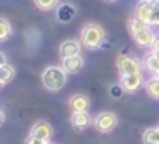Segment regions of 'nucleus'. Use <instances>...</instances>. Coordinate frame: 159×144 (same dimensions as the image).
I'll return each instance as SVG.
<instances>
[{
	"label": "nucleus",
	"mask_w": 159,
	"mask_h": 144,
	"mask_svg": "<svg viewBox=\"0 0 159 144\" xmlns=\"http://www.w3.org/2000/svg\"><path fill=\"white\" fill-rule=\"evenodd\" d=\"M69 105L72 112H87L89 110V98L86 94H74L70 96Z\"/></svg>",
	"instance_id": "nucleus-12"
},
{
	"label": "nucleus",
	"mask_w": 159,
	"mask_h": 144,
	"mask_svg": "<svg viewBox=\"0 0 159 144\" xmlns=\"http://www.w3.org/2000/svg\"><path fill=\"white\" fill-rule=\"evenodd\" d=\"M142 141L144 144H159V132L157 129H147L142 134Z\"/></svg>",
	"instance_id": "nucleus-17"
},
{
	"label": "nucleus",
	"mask_w": 159,
	"mask_h": 144,
	"mask_svg": "<svg viewBox=\"0 0 159 144\" xmlns=\"http://www.w3.org/2000/svg\"><path fill=\"white\" fill-rule=\"evenodd\" d=\"M144 67L147 69L151 74H156V75H159V57L156 53H147L144 57Z\"/></svg>",
	"instance_id": "nucleus-13"
},
{
	"label": "nucleus",
	"mask_w": 159,
	"mask_h": 144,
	"mask_svg": "<svg viewBox=\"0 0 159 144\" xmlns=\"http://www.w3.org/2000/svg\"><path fill=\"white\" fill-rule=\"evenodd\" d=\"M80 43L75 40H67L60 45V57L62 58H69L74 55H80Z\"/></svg>",
	"instance_id": "nucleus-11"
},
{
	"label": "nucleus",
	"mask_w": 159,
	"mask_h": 144,
	"mask_svg": "<svg viewBox=\"0 0 159 144\" xmlns=\"http://www.w3.org/2000/svg\"><path fill=\"white\" fill-rule=\"evenodd\" d=\"M157 132H159V127H157Z\"/></svg>",
	"instance_id": "nucleus-28"
},
{
	"label": "nucleus",
	"mask_w": 159,
	"mask_h": 144,
	"mask_svg": "<svg viewBox=\"0 0 159 144\" xmlns=\"http://www.w3.org/2000/svg\"><path fill=\"white\" fill-rule=\"evenodd\" d=\"M116 123H118V118L113 112H101L96 117V120H94V127L103 134L111 132L116 127Z\"/></svg>",
	"instance_id": "nucleus-4"
},
{
	"label": "nucleus",
	"mask_w": 159,
	"mask_h": 144,
	"mask_svg": "<svg viewBox=\"0 0 159 144\" xmlns=\"http://www.w3.org/2000/svg\"><path fill=\"white\" fill-rule=\"evenodd\" d=\"M145 27H149V24H147V22H144V21H140V19H137L135 16L132 17L130 22H128V29H130V33H132V34L139 33V31L145 29Z\"/></svg>",
	"instance_id": "nucleus-18"
},
{
	"label": "nucleus",
	"mask_w": 159,
	"mask_h": 144,
	"mask_svg": "<svg viewBox=\"0 0 159 144\" xmlns=\"http://www.w3.org/2000/svg\"><path fill=\"white\" fill-rule=\"evenodd\" d=\"M41 79H43V84H45L46 89H50V91H60L67 82V70L63 67L52 65V67H46L43 70Z\"/></svg>",
	"instance_id": "nucleus-1"
},
{
	"label": "nucleus",
	"mask_w": 159,
	"mask_h": 144,
	"mask_svg": "<svg viewBox=\"0 0 159 144\" xmlns=\"http://www.w3.org/2000/svg\"><path fill=\"white\" fill-rule=\"evenodd\" d=\"M132 36H134L135 43H137L139 46H142V48H151L152 45H154L156 38H157L151 27H145V29L139 31V33H135V34H132Z\"/></svg>",
	"instance_id": "nucleus-6"
},
{
	"label": "nucleus",
	"mask_w": 159,
	"mask_h": 144,
	"mask_svg": "<svg viewBox=\"0 0 159 144\" xmlns=\"http://www.w3.org/2000/svg\"><path fill=\"white\" fill-rule=\"evenodd\" d=\"M14 75H16V69L12 65H9V64L2 65V69H0V86L9 84L14 79Z\"/></svg>",
	"instance_id": "nucleus-15"
},
{
	"label": "nucleus",
	"mask_w": 159,
	"mask_h": 144,
	"mask_svg": "<svg viewBox=\"0 0 159 144\" xmlns=\"http://www.w3.org/2000/svg\"><path fill=\"white\" fill-rule=\"evenodd\" d=\"M116 67L120 75H127V74H137L140 72V62L135 57H130V55H120L116 60Z\"/></svg>",
	"instance_id": "nucleus-3"
},
{
	"label": "nucleus",
	"mask_w": 159,
	"mask_h": 144,
	"mask_svg": "<svg viewBox=\"0 0 159 144\" xmlns=\"http://www.w3.org/2000/svg\"><path fill=\"white\" fill-rule=\"evenodd\" d=\"M104 38H106V33L98 24L91 22V24H86L82 27V45L86 48H91V50L98 48L104 41Z\"/></svg>",
	"instance_id": "nucleus-2"
},
{
	"label": "nucleus",
	"mask_w": 159,
	"mask_h": 144,
	"mask_svg": "<svg viewBox=\"0 0 159 144\" xmlns=\"http://www.w3.org/2000/svg\"><path fill=\"white\" fill-rule=\"evenodd\" d=\"M57 16H58V19L62 21V22H69V21L74 19V16H75V7L70 5V3H63V5L58 7Z\"/></svg>",
	"instance_id": "nucleus-14"
},
{
	"label": "nucleus",
	"mask_w": 159,
	"mask_h": 144,
	"mask_svg": "<svg viewBox=\"0 0 159 144\" xmlns=\"http://www.w3.org/2000/svg\"><path fill=\"white\" fill-rule=\"evenodd\" d=\"M34 5L41 10H52L58 5V0H34Z\"/></svg>",
	"instance_id": "nucleus-20"
},
{
	"label": "nucleus",
	"mask_w": 159,
	"mask_h": 144,
	"mask_svg": "<svg viewBox=\"0 0 159 144\" xmlns=\"http://www.w3.org/2000/svg\"><path fill=\"white\" fill-rule=\"evenodd\" d=\"M46 144H52V142H46Z\"/></svg>",
	"instance_id": "nucleus-27"
},
{
	"label": "nucleus",
	"mask_w": 159,
	"mask_h": 144,
	"mask_svg": "<svg viewBox=\"0 0 159 144\" xmlns=\"http://www.w3.org/2000/svg\"><path fill=\"white\" fill-rule=\"evenodd\" d=\"M145 91L151 98H159V77H151L145 82Z\"/></svg>",
	"instance_id": "nucleus-16"
},
{
	"label": "nucleus",
	"mask_w": 159,
	"mask_h": 144,
	"mask_svg": "<svg viewBox=\"0 0 159 144\" xmlns=\"http://www.w3.org/2000/svg\"><path fill=\"white\" fill-rule=\"evenodd\" d=\"M91 115L87 112H74L70 117V123L75 130H86L91 125Z\"/></svg>",
	"instance_id": "nucleus-8"
},
{
	"label": "nucleus",
	"mask_w": 159,
	"mask_h": 144,
	"mask_svg": "<svg viewBox=\"0 0 159 144\" xmlns=\"http://www.w3.org/2000/svg\"><path fill=\"white\" fill-rule=\"evenodd\" d=\"M4 122H5V113L0 112V123H4Z\"/></svg>",
	"instance_id": "nucleus-25"
},
{
	"label": "nucleus",
	"mask_w": 159,
	"mask_h": 144,
	"mask_svg": "<svg viewBox=\"0 0 159 144\" xmlns=\"http://www.w3.org/2000/svg\"><path fill=\"white\" fill-rule=\"evenodd\" d=\"M152 16H154V5H152V0H140L137 3V9H135V17L144 22L151 24Z\"/></svg>",
	"instance_id": "nucleus-5"
},
{
	"label": "nucleus",
	"mask_w": 159,
	"mask_h": 144,
	"mask_svg": "<svg viewBox=\"0 0 159 144\" xmlns=\"http://www.w3.org/2000/svg\"><path fill=\"white\" fill-rule=\"evenodd\" d=\"M12 34V27L7 19H0V41H7Z\"/></svg>",
	"instance_id": "nucleus-19"
},
{
	"label": "nucleus",
	"mask_w": 159,
	"mask_h": 144,
	"mask_svg": "<svg viewBox=\"0 0 159 144\" xmlns=\"http://www.w3.org/2000/svg\"><path fill=\"white\" fill-rule=\"evenodd\" d=\"M151 51L152 53H156L159 57V38H156V41H154V45L151 46Z\"/></svg>",
	"instance_id": "nucleus-23"
},
{
	"label": "nucleus",
	"mask_w": 159,
	"mask_h": 144,
	"mask_svg": "<svg viewBox=\"0 0 159 144\" xmlns=\"http://www.w3.org/2000/svg\"><path fill=\"white\" fill-rule=\"evenodd\" d=\"M62 67L67 70V74H77L84 67V58L80 55H74L69 58H62Z\"/></svg>",
	"instance_id": "nucleus-9"
},
{
	"label": "nucleus",
	"mask_w": 159,
	"mask_h": 144,
	"mask_svg": "<svg viewBox=\"0 0 159 144\" xmlns=\"http://www.w3.org/2000/svg\"><path fill=\"white\" fill-rule=\"evenodd\" d=\"M106 2H115V0H106Z\"/></svg>",
	"instance_id": "nucleus-26"
},
{
	"label": "nucleus",
	"mask_w": 159,
	"mask_h": 144,
	"mask_svg": "<svg viewBox=\"0 0 159 144\" xmlns=\"http://www.w3.org/2000/svg\"><path fill=\"white\" fill-rule=\"evenodd\" d=\"M31 134L33 136H36V137H41L43 141H46V142H50V139H52V136H53V129H52V125H50L48 122H36L34 125H33V129H31Z\"/></svg>",
	"instance_id": "nucleus-10"
},
{
	"label": "nucleus",
	"mask_w": 159,
	"mask_h": 144,
	"mask_svg": "<svg viewBox=\"0 0 159 144\" xmlns=\"http://www.w3.org/2000/svg\"><path fill=\"white\" fill-rule=\"evenodd\" d=\"M123 86L121 84H116V86H113V88L110 89V93H111V96H113V98H120L121 94H123Z\"/></svg>",
	"instance_id": "nucleus-21"
},
{
	"label": "nucleus",
	"mask_w": 159,
	"mask_h": 144,
	"mask_svg": "<svg viewBox=\"0 0 159 144\" xmlns=\"http://www.w3.org/2000/svg\"><path fill=\"white\" fill-rule=\"evenodd\" d=\"M0 64H2V65L7 64V60H5V55H4V53H0Z\"/></svg>",
	"instance_id": "nucleus-24"
},
{
	"label": "nucleus",
	"mask_w": 159,
	"mask_h": 144,
	"mask_svg": "<svg viewBox=\"0 0 159 144\" xmlns=\"http://www.w3.org/2000/svg\"><path fill=\"white\" fill-rule=\"evenodd\" d=\"M120 77H121L120 84L123 86L125 93H134V91H137V89L140 88V84H142V75H140V72H137V74L120 75Z\"/></svg>",
	"instance_id": "nucleus-7"
},
{
	"label": "nucleus",
	"mask_w": 159,
	"mask_h": 144,
	"mask_svg": "<svg viewBox=\"0 0 159 144\" xmlns=\"http://www.w3.org/2000/svg\"><path fill=\"white\" fill-rule=\"evenodd\" d=\"M26 144H46V141H43L41 137H36L33 134H29V137L26 139Z\"/></svg>",
	"instance_id": "nucleus-22"
}]
</instances>
